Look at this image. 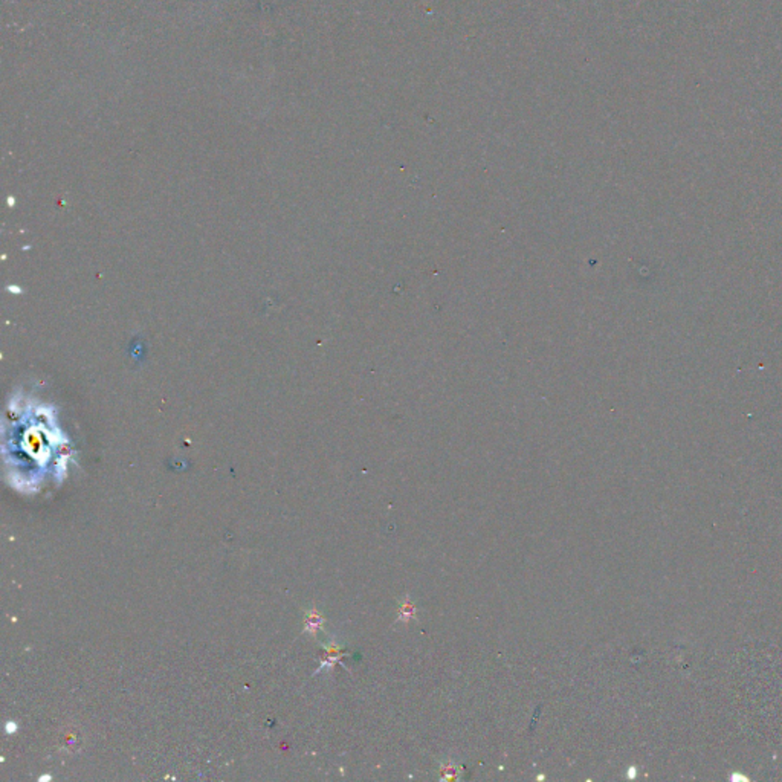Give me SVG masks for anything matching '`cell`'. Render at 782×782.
<instances>
[{"label":"cell","instance_id":"cell-1","mask_svg":"<svg viewBox=\"0 0 782 782\" xmlns=\"http://www.w3.org/2000/svg\"><path fill=\"white\" fill-rule=\"evenodd\" d=\"M410 621H417V608L411 602L410 596H405L401 601V605H399V608H397L396 622L408 623Z\"/></svg>","mask_w":782,"mask_h":782},{"label":"cell","instance_id":"cell-3","mask_svg":"<svg viewBox=\"0 0 782 782\" xmlns=\"http://www.w3.org/2000/svg\"><path fill=\"white\" fill-rule=\"evenodd\" d=\"M6 731H8V733L15 732V724H14V723H8V724H6Z\"/></svg>","mask_w":782,"mask_h":782},{"label":"cell","instance_id":"cell-2","mask_svg":"<svg viewBox=\"0 0 782 782\" xmlns=\"http://www.w3.org/2000/svg\"><path fill=\"white\" fill-rule=\"evenodd\" d=\"M442 773H443V779H445V778H447V779H456V778H454V775H457V767H456V766H451V764H448L447 767H442Z\"/></svg>","mask_w":782,"mask_h":782},{"label":"cell","instance_id":"cell-4","mask_svg":"<svg viewBox=\"0 0 782 782\" xmlns=\"http://www.w3.org/2000/svg\"><path fill=\"white\" fill-rule=\"evenodd\" d=\"M635 775H638V771H635V769H634V767H631V769L628 770V778H631V779H633V778H635Z\"/></svg>","mask_w":782,"mask_h":782}]
</instances>
